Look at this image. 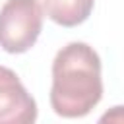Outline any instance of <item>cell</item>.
<instances>
[{
    "label": "cell",
    "instance_id": "277c9868",
    "mask_svg": "<svg viewBox=\"0 0 124 124\" xmlns=\"http://www.w3.org/2000/svg\"><path fill=\"white\" fill-rule=\"evenodd\" d=\"M95 0H43L46 17L62 27L83 23L93 12Z\"/></svg>",
    "mask_w": 124,
    "mask_h": 124
},
{
    "label": "cell",
    "instance_id": "6da1fadb",
    "mask_svg": "<svg viewBox=\"0 0 124 124\" xmlns=\"http://www.w3.org/2000/svg\"><path fill=\"white\" fill-rule=\"evenodd\" d=\"M103 97L101 58L87 43H68L52 60L50 107L62 118L89 114Z\"/></svg>",
    "mask_w": 124,
    "mask_h": 124
},
{
    "label": "cell",
    "instance_id": "7a4b0ae2",
    "mask_svg": "<svg viewBox=\"0 0 124 124\" xmlns=\"http://www.w3.org/2000/svg\"><path fill=\"white\" fill-rule=\"evenodd\" d=\"M39 0H6L0 8V46L10 54L27 52L43 29Z\"/></svg>",
    "mask_w": 124,
    "mask_h": 124
},
{
    "label": "cell",
    "instance_id": "3957f363",
    "mask_svg": "<svg viewBox=\"0 0 124 124\" xmlns=\"http://www.w3.org/2000/svg\"><path fill=\"white\" fill-rule=\"evenodd\" d=\"M35 120V99L14 70L0 66V124H33Z\"/></svg>",
    "mask_w": 124,
    "mask_h": 124
}]
</instances>
